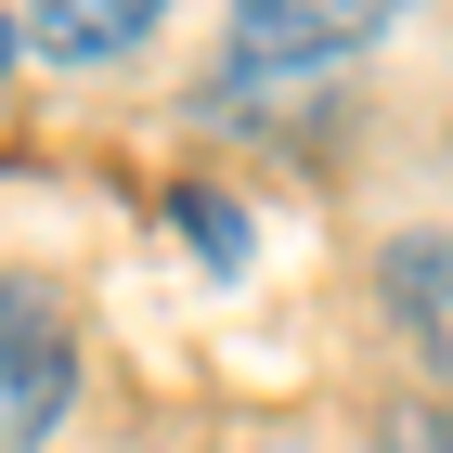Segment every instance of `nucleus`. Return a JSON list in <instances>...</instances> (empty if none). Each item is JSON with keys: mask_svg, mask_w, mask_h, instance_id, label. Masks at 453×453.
Listing matches in <instances>:
<instances>
[{"mask_svg": "<svg viewBox=\"0 0 453 453\" xmlns=\"http://www.w3.org/2000/svg\"><path fill=\"white\" fill-rule=\"evenodd\" d=\"M388 27H402V0H234V65H220V91H234V104L311 91L349 52H376Z\"/></svg>", "mask_w": 453, "mask_h": 453, "instance_id": "obj_1", "label": "nucleus"}, {"mask_svg": "<svg viewBox=\"0 0 453 453\" xmlns=\"http://www.w3.org/2000/svg\"><path fill=\"white\" fill-rule=\"evenodd\" d=\"M78 402V324L52 285H0V453H39Z\"/></svg>", "mask_w": 453, "mask_h": 453, "instance_id": "obj_2", "label": "nucleus"}, {"mask_svg": "<svg viewBox=\"0 0 453 453\" xmlns=\"http://www.w3.org/2000/svg\"><path fill=\"white\" fill-rule=\"evenodd\" d=\"M376 453H453V402H402L376 427Z\"/></svg>", "mask_w": 453, "mask_h": 453, "instance_id": "obj_6", "label": "nucleus"}, {"mask_svg": "<svg viewBox=\"0 0 453 453\" xmlns=\"http://www.w3.org/2000/svg\"><path fill=\"white\" fill-rule=\"evenodd\" d=\"M169 27V0H39V52L52 65H117Z\"/></svg>", "mask_w": 453, "mask_h": 453, "instance_id": "obj_3", "label": "nucleus"}, {"mask_svg": "<svg viewBox=\"0 0 453 453\" xmlns=\"http://www.w3.org/2000/svg\"><path fill=\"white\" fill-rule=\"evenodd\" d=\"M388 311L427 363H453V234H402L388 246Z\"/></svg>", "mask_w": 453, "mask_h": 453, "instance_id": "obj_4", "label": "nucleus"}, {"mask_svg": "<svg viewBox=\"0 0 453 453\" xmlns=\"http://www.w3.org/2000/svg\"><path fill=\"white\" fill-rule=\"evenodd\" d=\"M0 91H13V13H0Z\"/></svg>", "mask_w": 453, "mask_h": 453, "instance_id": "obj_7", "label": "nucleus"}, {"mask_svg": "<svg viewBox=\"0 0 453 453\" xmlns=\"http://www.w3.org/2000/svg\"><path fill=\"white\" fill-rule=\"evenodd\" d=\"M181 234H195V246H208V273H234V259H246V208H234V195H181Z\"/></svg>", "mask_w": 453, "mask_h": 453, "instance_id": "obj_5", "label": "nucleus"}]
</instances>
